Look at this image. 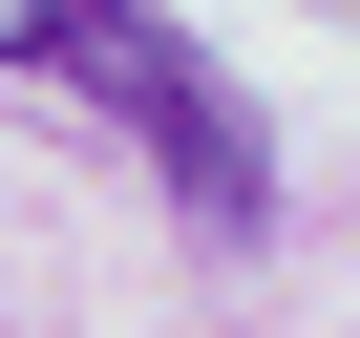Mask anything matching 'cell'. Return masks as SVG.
I'll list each match as a JSON object with an SVG mask.
<instances>
[{
	"instance_id": "obj_2",
	"label": "cell",
	"mask_w": 360,
	"mask_h": 338,
	"mask_svg": "<svg viewBox=\"0 0 360 338\" xmlns=\"http://www.w3.org/2000/svg\"><path fill=\"white\" fill-rule=\"evenodd\" d=\"M0 64H64V0H0Z\"/></svg>"
},
{
	"instance_id": "obj_1",
	"label": "cell",
	"mask_w": 360,
	"mask_h": 338,
	"mask_svg": "<svg viewBox=\"0 0 360 338\" xmlns=\"http://www.w3.org/2000/svg\"><path fill=\"white\" fill-rule=\"evenodd\" d=\"M64 85H85V106H106V127L169 169V191L212 212V233H255V212H276V148H255V106H233L191 43H169L148 0H64Z\"/></svg>"
}]
</instances>
